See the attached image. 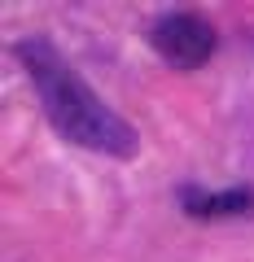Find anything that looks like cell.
<instances>
[{
	"label": "cell",
	"instance_id": "cell-1",
	"mask_svg": "<svg viewBox=\"0 0 254 262\" xmlns=\"http://www.w3.org/2000/svg\"><path fill=\"white\" fill-rule=\"evenodd\" d=\"M18 57L27 66L31 83L40 92V105H44L48 122H53L70 144L79 149H92V153H110V158H132L136 153V131L84 83V79L62 61L48 39H22Z\"/></svg>",
	"mask_w": 254,
	"mask_h": 262
},
{
	"label": "cell",
	"instance_id": "cell-2",
	"mask_svg": "<svg viewBox=\"0 0 254 262\" xmlns=\"http://www.w3.org/2000/svg\"><path fill=\"white\" fill-rule=\"evenodd\" d=\"M149 44H153V53H158L167 66L193 70V66H202L210 53H215L219 39H215V27H210L206 18H198V13H167V18L153 22Z\"/></svg>",
	"mask_w": 254,
	"mask_h": 262
},
{
	"label": "cell",
	"instance_id": "cell-3",
	"mask_svg": "<svg viewBox=\"0 0 254 262\" xmlns=\"http://www.w3.org/2000/svg\"><path fill=\"white\" fill-rule=\"evenodd\" d=\"M254 192L250 188H232V192H198L184 188V210L193 219H232V214H250Z\"/></svg>",
	"mask_w": 254,
	"mask_h": 262
}]
</instances>
